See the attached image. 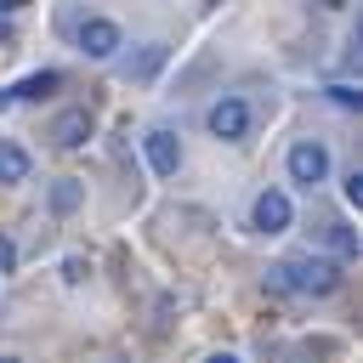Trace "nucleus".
<instances>
[{
	"label": "nucleus",
	"instance_id": "nucleus-10",
	"mask_svg": "<svg viewBox=\"0 0 363 363\" xmlns=\"http://www.w3.org/2000/svg\"><path fill=\"white\" fill-rule=\"evenodd\" d=\"M159 62H164V45H147L136 62H125V74H130V79H153V74H159Z\"/></svg>",
	"mask_w": 363,
	"mask_h": 363
},
{
	"label": "nucleus",
	"instance_id": "nucleus-6",
	"mask_svg": "<svg viewBox=\"0 0 363 363\" xmlns=\"http://www.w3.org/2000/svg\"><path fill=\"white\" fill-rule=\"evenodd\" d=\"M289 199L284 193H261L255 199V210H250V221H255V233H267V238H278V233H289Z\"/></svg>",
	"mask_w": 363,
	"mask_h": 363
},
{
	"label": "nucleus",
	"instance_id": "nucleus-21",
	"mask_svg": "<svg viewBox=\"0 0 363 363\" xmlns=\"http://www.w3.org/2000/svg\"><path fill=\"white\" fill-rule=\"evenodd\" d=\"M0 363H17V357H0Z\"/></svg>",
	"mask_w": 363,
	"mask_h": 363
},
{
	"label": "nucleus",
	"instance_id": "nucleus-8",
	"mask_svg": "<svg viewBox=\"0 0 363 363\" xmlns=\"http://www.w3.org/2000/svg\"><path fill=\"white\" fill-rule=\"evenodd\" d=\"M51 91H62V74H57V68H40V74H23V79L11 85V102H40V96H51Z\"/></svg>",
	"mask_w": 363,
	"mask_h": 363
},
{
	"label": "nucleus",
	"instance_id": "nucleus-4",
	"mask_svg": "<svg viewBox=\"0 0 363 363\" xmlns=\"http://www.w3.org/2000/svg\"><path fill=\"white\" fill-rule=\"evenodd\" d=\"M119 45H125L119 23H108V17H85V23H79V51H85L91 62H108V57H119Z\"/></svg>",
	"mask_w": 363,
	"mask_h": 363
},
{
	"label": "nucleus",
	"instance_id": "nucleus-7",
	"mask_svg": "<svg viewBox=\"0 0 363 363\" xmlns=\"http://www.w3.org/2000/svg\"><path fill=\"white\" fill-rule=\"evenodd\" d=\"M142 147H147L153 176H176V164H182V142H176V130H147Z\"/></svg>",
	"mask_w": 363,
	"mask_h": 363
},
{
	"label": "nucleus",
	"instance_id": "nucleus-3",
	"mask_svg": "<svg viewBox=\"0 0 363 363\" xmlns=\"http://www.w3.org/2000/svg\"><path fill=\"white\" fill-rule=\"evenodd\" d=\"M284 164H289V182H295V187H306V193H312L318 182H329V147H323V142H312V136H301V142L289 147V159H284Z\"/></svg>",
	"mask_w": 363,
	"mask_h": 363
},
{
	"label": "nucleus",
	"instance_id": "nucleus-1",
	"mask_svg": "<svg viewBox=\"0 0 363 363\" xmlns=\"http://www.w3.org/2000/svg\"><path fill=\"white\" fill-rule=\"evenodd\" d=\"M267 284L278 295H335L340 289V261H329V255H289V261L267 267Z\"/></svg>",
	"mask_w": 363,
	"mask_h": 363
},
{
	"label": "nucleus",
	"instance_id": "nucleus-16",
	"mask_svg": "<svg viewBox=\"0 0 363 363\" xmlns=\"http://www.w3.org/2000/svg\"><path fill=\"white\" fill-rule=\"evenodd\" d=\"M62 278H68V284H79V278H85V261H79V255H68V261H62Z\"/></svg>",
	"mask_w": 363,
	"mask_h": 363
},
{
	"label": "nucleus",
	"instance_id": "nucleus-2",
	"mask_svg": "<svg viewBox=\"0 0 363 363\" xmlns=\"http://www.w3.org/2000/svg\"><path fill=\"white\" fill-rule=\"evenodd\" d=\"M204 125H210V136H216V142H244V136H250V125H255V113H250V102H244V96H216V102H210V113H204Z\"/></svg>",
	"mask_w": 363,
	"mask_h": 363
},
{
	"label": "nucleus",
	"instance_id": "nucleus-15",
	"mask_svg": "<svg viewBox=\"0 0 363 363\" xmlns=\"http://www.w3.org/2000/svg\"><path fill=\"white\" fill-rule=\"evenodd\" d=\"M11 267H17V244L0 233V272H11Z\"/></svg>",
	"mask_w": 363,
	"mask_h": 363
},
{
	"label": "nucleus",
	"instance_id": "nucleus-5",
	"mask_svg": "<svg viewBox=\"0 0 363 363\" xmlns=\"http://www.w3.org/2000/svg\"><path fill=\"white\" fill-rule=\"evenodd\" d=\"M51 147H62V153H74V147H85V136H91V108H62L57 119H51Z\"/></svg>",
	"mask_w": 363,
	"mask_h": 363
},
{
	"label": "nucleus",
	"instance_id": "nucleus-9",
	"mask_svg": "<svg viewBox=\"0 0 363 363\" xmlns=\"http://www.w3.org/2000/svg\"><path fill=\"white\" fill-rule=\"evenodd\" d=\"M28 153L17 147V142H0V187H17V182H28Z\"/></svg>",
	"mask_w": 363,
	"mask_h": 363
},
{
	"label": "nucleus",
	"instance_id": "nucleus-20",
	"mask_svg": "<svg viewBox=\"0 0 363 363\" xmlns=\"http://www.w3.org/2000/svg\"><path fill=\"white\" fill-rule=\"evenodd\" d=\"M323 6H346V0H323Z\"/></svg>",
	"mask_w": 363,
	"mask_h": 363
},
{
	"label": "nucleus",
	"instance_id": "nucleus-17",
	"mask_svg": "<svg viewBox=\"0 0 363 363\" xmlns=\"http://www.w3.org/2000/svg\"><path fill=\"white\" fill-rule=\"evenodd\" d=\"M204 363H238V357H233V352H216V357H204Z\"/></svg>",
	"mask_w": 363,
	"mask_h": 363
},
{
	"label": "nucleus",
	"instance_id": "nucleus-19",
	"mask_svg": "<svg viewBox=\"0 0 363 363\" xmlns=\"http://www.w3.org/2000/svg\"><path fill=\"white\" fill-rule=\"evenodd\" d=\"M0 6H6V11H23V6H28V0H0Z\"/></svg>",
	"mask_w": 363,
	"mask_h": 363
},
{
	"label": "nucleus",
	"instance_id": "nucleus-18",
	"mask_svg": "<svg viewBox=\"0 0 363 363\" xmlns=\"http://www.w3.org/2000/svg\"><path fill=\"white\" fill-rule=\"evenodd\" d=\"M6 108H11V85H6V91H0V113H6Z\"/></svg>",
	"mask_w": 363,
	"mask_h": 363
},
{
	"label": "nucleus",
	"instance_id": "nucleus-12",
	"mask_svg": "<svg viewBox=\"0 0 363 363\" xmlns=\"http://www.w3.org/2000/svg\"><path fill=\"white\" fill-rule=\"evenodd\" d=\"M79 199H85V193H79V182H57V187H51V210H57V216H68Z\"/></svg>",
	"mask_w": 363,
	"mask_h": 363
},
{
	"label": "nucleus",
	"instance_id": "nucleus-11",
	"mask_svg": "<svg viewBox=\"0 0 363 363\" xmlns=\"http://www.w3.org/2000/svg\"><path fill=\"white\" fill-rule=\"evenodd\" d=\"M323 238H329V250H335V255H357V233H352V227L329 221V227H323Z\"/></svg>",
	"mask_w": 363,
	"mask_h": 363
},
{
	"label": "nucleus",
	"instance_id": "nucleus-14",
	"mask_svg": "<svg viewBox=\"0 0 363 363\" xmlns=\"http://www.w3.org/2000/svg\"><path fill=\"white\" fill-rule=\"evenodd\" d=\"M329 96H335V102H340V108H357V91H352V85H346V79H335V85H329Z\"/></svg>",
	"mask_w": 363,
	"mask_h": 363
},
{
	"label": "nucleus",
	"instance_id": "nucleus-13",
	"mask_svg": "<svg viewBox=\"0 0 363 363\" xmlns=\"http://www.w3.org/2000/svg\"><path fill=\"white\" fill-rule=\"evenodd\" d=\"M340 193H346V204H352V210L363 204V170H357V164L346 170V182H340Z\"/></svg>",
	"mask_w": 363,
	"mask_h": 363
}]
</instances>
